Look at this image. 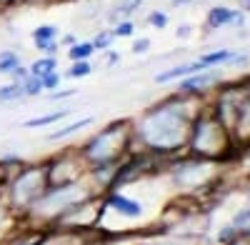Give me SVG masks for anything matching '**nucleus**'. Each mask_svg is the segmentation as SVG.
<instances>
[{
  "label": "nucleus",
  "instance_id": "7",
  "mask_svg": "<svg viewBox=\"0 0 250 245\" xmlns=\"http://www.w3.org/2000/svg\"><path fill=\"white\" fill-rule=\"evenodd\" d=\"M100 213H103V195L88 198L73 205L68 213H62L55 223H53V233H93L98 230L100 223Z\"/></svg>",
  "mask_w": 250,
  "mask_h": 245
},
{
  "label": "nucleus",
  "instance_id": "21",
  "mask_svg": "<svg viewBox=\"0 0 250 245\" xmlns=\"http://www.w3.org/2000/svg\"><path fill=\"white\" fill-rule=\"evenodd\" d=\"M238 53H233V50H213V53H205V55H200V63L210 70V68H215V65H225V63H230V60L235 58Z\"/></svg>",
  "mask_w": 250,
  "mask_h": 245
},
{
  "label": "nucleus",
  "instance_id": "33",
  "mask_svg": "<svg viewBox=\"0 0 250 245\" xmlns=\"http://www.w3.org/2000/svg\"><path fill=\"white\" fill-rule=\"evenodd\" d=\"M8 220H15L13 215H10V210H8V205L3 200H0V225H3V223H8Z\"/></svg>",
  "mask_w": 250,
  "mask_h": 245
},
{
  "label": "nucleus",
  "instance_id": "13",
  "mask_svg": "<svg viewBox=\"0 0 250 245\" xmlns=\"http://www.w3.org/2000/svg\"><path fill=\"white\" fill-rule=\"evenodd\" d=\"M60 28L58 25H38L33 30V45L45 53V55H58L60 53Z\"/></svg>",
  "mask_w": 250,
  "mask_h": 245
},
{
  "label": "nucleus",
  "instance_id": "6",
  "mask_svg": "<svg viewBox=\"0 0 250 245\" xmlns=\"http://www.w3.org/2000/svg\"><path fill=\"white\" fill-rule=\"evenodd\" d=\"M50 188V180H48V165L45 160L40 163H25L5 185V205L10 210V215L15 220L25 218L28 210L38 203V198L43 195Z\"/></svg>",
  "mask_w": 250,
  "mask_h": 245
},
{
  "label": "nucleus",
  "instance_id": "24",
  "mask_svg": "<svg viewBox=\"0 0 250 245\" xmlns=\"http://www.w3.org/2000/svg\"><path fill=\"white\" fill-rule=\"evenodd\" d=\"M113 40H115L113 30H100V33L90 40V43H93L95 53H105V50H110V48H113Z\"/></svg>",
  "mask_w": 250,
  "mask_h": 245
},
{
  "label": "nucleus",
  "instance_id": "9",
  "mask_svg": "<svg viewBox=\"0 0 250 245\" xmlns=\"http://www.w3.org/2000/svg\"><path fill=\"white\" fill-rule=\"evenodd\" d=\"M220 85H223V73L210 68V70H203V73L183 78L180 83L175 85V95H190V98L208 100V93L218 90Z\"/></svg>",
  "mask_w": 250,
  "mask_h": 245
},
{
  "label": "nucleus",
  "instance_id": "4",
  "mask_svg": "<svg viewBox=\"0 0 250 245\" xmlns=\"http://www.w3.org/2000/svg\"><path fill=\"white\" fill-rule=\"evenodd\" d=\"M80 155L93 165H120L135 148L133 138V120L130 118H118L105 122L100 130H95L85 143H80Z\"/></svg>",
  "mask_w": 250,
  "mask_h": 245
},
{
  "label": "nucleus",
  "instance_id": "11",
  "mask_svg": "<svg viewBox=\"0 0 250 245\" xmlns=\"http://www.w3.org/2000/svg\"><path fill=\"white\" fill-rule=\"evenodd\" d=\"M48 240H50L48 228H38V225H28L23 220H15L10 233L0 238V245H45Z\"/></svg>",
  "mask_w": 250,
  "mask_h": 245
},
{
  "label": "nucleus",
  "instance_id": "18",
  "mask_svg": "<svg viewBox=\"0 0 250 245\" xmlns=\"http://www.w3.org/2000/svg\"><path fill=\"white\" fill-rule=\"evenodd\" d=\"M20 100H25L23 83H18V80H13V83L0 85V105H5V103H20Z\"/></svg>",
  "mask_w": 250,
  "mask_h": 245
},
{
  "label": "nucleus",
  "instance_id": "35",
  "mask_svg": "<svg viewBox=\"0 0 250 245\" xmlns=\"http://www.w3.org/2000/svg\"><path fill=\"white\" fill-rule=\"evenodd\" d=\"M105 53H108V63H105V65H108V68H115V65L120 63V55L113 53V50H105Z\"/></svg>",
  "mask_w": 250,
  "mask_h": 245
},
{
  "label": "nucleus",
  "instance_id": "22",
  "mask_svg": "<svg viewBox=\"0 0 250 245\" xmlns=\"http://www.w3.org/2000/svg\"><path fill=\"white\" fill-rule=\"evenodd\" d=\"M93 55H95V48L90 40H78L73 48H68V58L73 63H78V60H90Z\"/></svg>",
  "mask_w": 250,
  "mask_h": 245
},
{
  "label": "nucleus",
  "instance_id": "31",
  "mask_svg": "<svg viewBox=\"0 0 250 245\" xmlns=\"http://www.w3.org/2000/svg\"><path fill=\"white\" fill-rule=\"evenodd\" d=\"M75 93H78V90H53V93H48V98L55 103V100H70Z\"/></svg>",
  "mask_w": 250,
  "mask_h": 245
},
{
  "label": "nucleus",
  "instance_id": "14",
  "mask_svg": "<svg viewBox=\"0 0 250 245\" xmlns=\"http://www.w3.org/2000/svg\"><path fill=\"white\" fill-rule=\"evenodd\" d=\"M203 70H208L200 60H195V63H180V65H173V68H168L165 73H158L153 80L158 85H163V83H170V80H183V78H188V75H195V73H203Z\"/></svg>",
  "mask_w": 250,
  "mask_h": 245
},
{
  "label": "nucleus",
  "instance_id": "42",
  "mask_svg": "<svg viewBox=\"0 0 250 245\" xmlns=\"http://www.w3.org/2000/svg\"><path fill=\"white\" fill-rule=\"evenodd\" d=\"M245 200H248V205H250V180L245 183Z\"/></svg>",
  "mask_w": 250,
  "mask_h": 245
},
{
  "label": "nucleus",
  "instance_id": "2",
  "mask_svg": "<svg viewBox=\"0 0 250 245\" xmlns=\"http://www.w3.org/2000/svg\"><path fill=\"white\" fill-rule=\"evenodd\" d=\"M225 168L223 163L215 160H203L195 155L180 153L175 158H170L165 163V175H168L170 185L180 193V195H190L198 203L208 195L220 190V185L225 183Z\"/></svg>",
  "mask_w": 250,
  "mask_h": 245
},
{
  "label": "nucleus",
  "instance_id": "40",
  "mask_svg": "<svg viewBox=\"0 0 250 245\" xmlns=\"http://www.w3.org/2000/svg\"><path fill=\"white\" fill-rule=\"evenodd\" d=\"M238 5H240L243 13H250V0H238Z\"/></svg>",
  "mask_w": 250,
  "mask_h": 245
},
{
  "label": "nucleus",
  "instance_id": "30",
  "mask_svg": "<svg viewBox=\"0 0 250 245\" xmlns=\"http://www.w3.org/2000/svg\"><path fill=\"white\" fill-rule=\"evenodd\" d=\"M43 80V88L48 90V93H53V90H58L60 88V83H62V73H50V75H45V78H40Z\"/></svg>",
  "mask_w": 250,
  "mask_h": 245
},
{
  "label": "nucleus",
  "instance_id": "29",
  "mask_svg": "<svg viewBox=\"0 0 250 245\" xmlns=\"http://www.w3.org/2000/svg\"><path fill=\"white\" fill-rule=\"evenodd\" d=\"M145 23L148 25H153V28H165L168 25V15H165L163 10H153V13H148V18H145Z\"/></svg>",
  "mask_w": 250,
  "mask_h": 245
},
{
  "label": "nucleus",
  "instance_id": "20",
  "mask_svg": "<svg viewBox=\"0 0 250 245\" xmlns=\"http://www.w3.org/2000/svg\"><path fill=\"white\" fill-rule=\"evenodd\" d=\"M20 65V53L18 50H10V48H5V50H0V75H13Z\"/></svg>",
  "mask_w": 250,
  "mask_h": 245
},
{
  "label": "nucleus",
  "instance_id": "26",
  "mask_svg": "<svg viewBox=\"0 0 250 245\" xmlns=\"http://www.w3.org/2000/svg\"><path fill=\"white\" fill-rule=\"evenodd\" d=\"M90 73H93V63H90V60H78V63L70 65V70L62 75V78H73V80H78V78H88Z\"/></svg>",
  "mask_w": 250,
  "mask_h": 245
},
{
  "label": "nucleus",
  "instance_id": "25",
  "mask_svg": "<svg viewBox=\"0 0 250 245\" xmlns=\"http://www.w3.org/2000/svg\"><path fill=\"white\" fill-rule=\"evenodd\" d=\"M20 83H23L25 98H38L40 93H45V88H43V80H40L38 75H28L25 80H20Z\"/></svg>",
  "mask_w": 250,
  "mask_h": 245
},
{
  "label": "nucleus",
  "instance_id": "23",
  "mask_svg": "<svg viewBox=\"0 0 250 245\" xmlns=\"http://www.w3.org/2000/svg\"><path fill=\"white\" fill-rule=\"evenodd\" d=\"M230 225H233L240 235H250V205H243V208L230 218Z\"/></svg>",
  "mask_w": 250,
  "mask_h": 245
},
{
  "label": "nucleus",
  "instance_id": "15",
  "mask_svg": "<svg viewBox=\"0 0 250 245\" xmlns=\"http://www.w3.org/2000/svg\"><path fill=\"white\" fill-rule=\"evenodd\" d=\"M143 5H145V0H115L108 10V20L113 25L120 23V20H130V15H135Z\"/></svg>",
  "mask_w": 250,
  "mask_h": 245
},
{
  "label": "nucleus",
  "instance_id": "37",
  "mask_svg": "<svg viewBox=\"0 0 250 245\" xmlns=\"http://www.w3.org/2000/svg\"><path fill=\"white\" fill-rule=\"evenodd\" d=\"M230 245H250V235H238Z\"/></svg>",
  "mask_w": 250,
  "mask_h": 245
},
{
  "label": "nucleus",
  "instance_id": "1",
  "mask_svg": "<svg viewBox=\"0 0 250 245\" xmlns=\"http://www.w3.org/2000/svg\"><path fill=\"white\" fill-rule=\"evenodd\" d=\"M208 105V100L190 95H170L158 103L143 108L138 118H133V138L135 148L150 153L155 158L170 160L188 148L193 120Z\"/></svg>",
  "mask_w": 250,
  "mask_h": 245
},
{
  "label": "nucleus",
  "instance_id": "39",
  "mask_svg": "<svg viewBox=\"0 0 250 245\" xmlns=\"http://www.w3.org/2000/svg\"><path fill=\"white\" fill-rule=\"evenodd\" d=\"M190 3H195V0H170V5H173V8H180V5H190Z\"/></svg>",
  "mask_w": 250,
  "mask_h": 245
},
{
  "label": "nucleus",
  "instance_id": "8",
  "mask_svg": "<svg viewBox=\"0 0 250 245\" xmlns=\"http://www.w3.org/2000/svg\"><path fill=\"white\" fill-rule=\"evenodd\" d=\"M45 165H48L50 185H62V183H75L88 178V163L83 160L78 145H68L53 153L50 158H45Z\"/></svg>",
  "mask_w": 250,
  "mask_h": 245
},
{
  "label": "nucleus",
  "instance_id": "12",
  "mask_svg": "<svg viewBox=\"0 0 250 245\" xmlns=\"http://www.w3.org/2000/svg\"><path fill=\"white\" fill-rule=\"evenodd\" d=\"M243 23H245V13L240 8H228V5L210 8V10H208V18H205L208 30H218V28H225V25L240 28Z\"/></svg>",
  "mask_w": 250,
  "mask_h": 245
},
{
  "label": "nucleus",
  "instance_id": "16",
  "mask_svg": "<svg viewBox=\"0 0 250 245\" xmlns=\"http://www.w3.org/2000/svg\"><path fill=\"white\" fill-rule=\"evenodd\" d=\"M95 122V118L93 115H85V118H78V120H73V122H65V125H60L58 130H53V133H48V143H55V140H65V138H70V135H75V133H80V130H85V128H90Z\"/></svg>",
  "mask_w": 250,
  "mask_h": 245
},
{
  "label": "nucleus",
  "instance_id": "38",
  "mask_svg": "<svg viewBox=\"0 0 250 245\" xmlns=\"http://www.w3.org/2000/svg\"><path fill=\"white\" fill-rule=\"evenodd\" d=\"M190 33H193V28H190V25H183V28H178V38H188Z\"/></svg>",
  "mask_w": 250,
  "mask_h": 245
},
{
  "label": "nucleus",
  "instance_id": "3",
  "mask_svg": "<svg viewBox=\"0 0 250 245\" xmlns=\"http://www.w3.org/2000/svg\"><path fill=\"white\" fill-rule=\"evenodd\" d=\"M185 153L195 155V158H203V160H215V163H223V165H230V163L243 158L245 150L235 143L233 133L228 130L210 113V108L205 105L198 113V118L193 120Z\"/></svg>",
  "mask_w": 250,
  "mask_h": 245
},
{
  "label": "nucleus",
  "instance_id": "34",
  "mask_svg": "<svg viewBox=\"0 0 250 245\" xmlns=\"http://www.w3.org/2000/svg\"><path fill=\"white\" fill-rule=\"evenodd\" d=\"M58 43H60V48H73V45L78 43V38H75V35H60Z\"/></svg>",
  "mask_w": 250,
  "mask_h": 245
},
{
  "label": "nucleus",
  "instance_id": "19",
  "mask_svg": "<svg viewBox=\"0 0 250 245\" xmlns=\"http://www.w3.org/2000/svg\"><path fill=\"white\" fill-rule=\"evenodd\" d=\"M28 70H30V75L45 78V75H50V73H55V70H58V58H55V55H43V58L33 60Z\"/></svg>",
  "mask_w": 250,
  "mask_h": 245
},
{
  "label": "nucleus",
  "instance_id": "17",
  "mask_svg": "<svg viewBox=\"0 0 250 245\" xmlns=\"http://www.w3.org/2000/svg\"><path fill=\"white\" fill-rule=\"evenodd\" d=\"M73 113V108H60V110H50L45 115H38V118H30L23 122V128L25 130H38V128H48L53 125V122H60V120H65L68 115Z\"/></svg>",
  "mask_w": 250,
  "mask_h": 245
},
{
  "label": "nucleus",
  "instance_id": "36",
  "mask_svg": "<svg viewBox=\"0 0 250 245\" xmlns=\"http://www.w3.org/2000/svg\"><path fill=\"white\" fill-rule=\"evenodd\" d=\"M18 3H23V0H0V10H5V8H15Z\"/></svg>",
  "mask_w": 250,
  "mask_h": 245
},
{
  "label": "nucleus",
  "instance_id": "5",
  "mask_svg": "<svg viewBox=\"0 0 250 245\" xmlns=\"http://www.w3.org/2000/svg\"><path fill=\"white\" fill-rule=\"evenodd\" d=\"M100 195L95 190V185L90 183V178H83V180H75V183H62V185H50L43 195L38 198V203L28 210L25 218H20L28 225H38V228H53V223L68 213L73 205L78 203L88 200V198H95Z\"/></svg>",
  "mask_w": 250,
  "mask_h": 245
},
{
  "label": "nucleus",
  "instance_id": "28",
  "mask_svg": "<svg viewBox=\"0 0 250 245\" xmlns=\"http://www.w3.org/2000/svg\"><path fill=\"white\" fill-rule=\"evenodd\" d=\"M110 30H113L115 38H130L135 33V23H133V20H120V23H115Z\"/></svg>",
  "mask_w": 250,
  "mask_h": 245
},
{
  "label": "nucleus",
  "instance_id": "27",
  "mask_svg": "<svg viewBox=\"0 0 250 245\" xmlns=\"http://www.w3.org/2000/svg\"><path fill=\"white\" fill-rule=\"evenodd\" d=\"M238 235H240V233L230 225V223H225V225H220V230H218V235H215V245H230Z\"/></svg>",
  "mask_w": 250,
  "mask_h": 245
},
{
  "label": "nucleus",
  "instance_id": "41",
  "mask_svg": "<svg viewBox=\"0 0 250 245\" xmlns=\"http://www.w3.org/2000/svg\"><path fill=\"white\" fill-rule=\"evenodd\" d=\"M23 3H30V5H40V3H53V0H23Z\"/></svg>",
  "mask_w": 250,
  "mask_h": 245
},
{
  "label": "nucleus",
  "instance_id": "10",
  "mask_svg": "<svg viewBox=\"0 0 250 245\" xmlns=\"http://www.w3.org/2000/svg\"><path fill=\"white\" fill-rule=\"evenodd\" d=\"M103 203H105L108 210H113L125 223L143 220V215H145V203L140 198L128 195L125 190H108L105 195H103Z\"/></svg>",
  "mask_w": 250,
  "mask_h": 245
},
{
  "label": "nucleus",
  "instance_id": "32",
  "mask_svg": "<svg viewBox=\"0 0 250 245\" xmlns=\"http://www.w3.org/2000/svg\"><path fill=\"white\" fill-rule=\"evenodd\" d=\"M150 50V40L148 38H140V40H135V43H133V53H148Z\"/></svg>",
  "mask_w": 250,
  "mask_h": 245
}]
</instances>
